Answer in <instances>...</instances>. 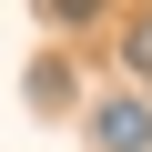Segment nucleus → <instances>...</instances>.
I'll use <instances>...</instances> for the list:
<instances>
[{
    "label": "nucleus",
    "mask_w": 152,
    "mask_h": 152,
    "mask_svg": "<svg viewBox=\"0 0 152 152\" xmlns=\"http://www.w3.org/2000/svg\"><path fill=\"white\" fill-rule=\"evenodd\" d=\"M91 142H102V152H142V142H152V112H142V102H91Z\"/></svg>",
    "instance_id": "nucleus-1"
},
{
    "label": "nucleus",
    "mask_w": 152,
    "mask_h": 152,
    "mask_svg": "<svg viewBox=\"0 0 152 152\" xmlns=\"http://www.w3.org/2000/svg\"><path fill=\"white\" fill-rule=\"evenodd\" d=\"M31 102H41V112L71 102V61H41V71H31Z\"/></svg>",
    "instance_id": "nucleus-2"
},
{
    "label": "nucleus",
    "mask_w": 152,
    "mask_h": 152,
    "mask_svg": "<svg viewBox=\"0 0 152 152\" xmlns=\"http://www.w3.org/2000/svg\"><path fill=\"white\" fill-rule=\"evenodd\" d=\"M41 10H51L61 31H81V20H102V10H112V0H41Z\"/></svg>",
    "instance_id": "nucleus-3"
},
{
    "label": "nucleus",
    "mask_w": 152,
    "mask_h": 152,
    "mask_svg": "<svg viewBox=\"0 0 152 152\" xmlns=\"http://www.w3.org/2000/svg\"><path fill=\"white\" fill-rule=\"evenodd\" d=\"M122 61L142 71V81H152V20H132V31H122Z\"/></svg>",
    "instance_id": "nucleus-4"
}]
</instances>
